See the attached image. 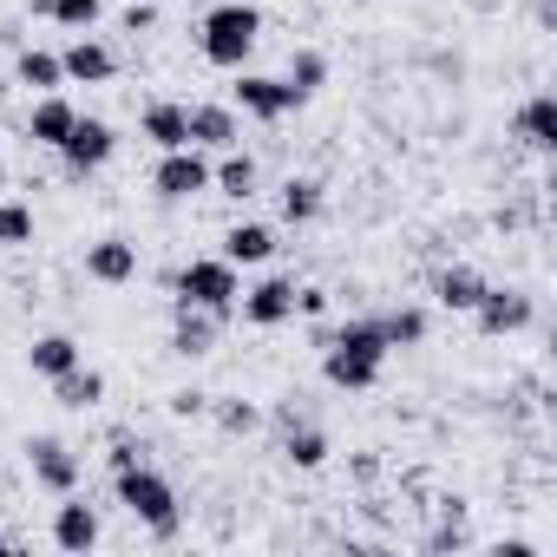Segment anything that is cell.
Returning <instances> with one entry per match:
<instances>
[{"label": "cell", "mask_w": 557, "mask_h": 557, "mask_svg": "<svg viewBox=\"0 0 557 557\" xmlns=\"http://www.w3.org/2000/svg\"><path fill=\"white\" fill-rule=\"evenodd\" d=\"M184 119H190V145H203V151H230L243 138L230 106H184Z\"/></svg>", "instance_id": "18"}, {"label": "cell", "mask_w": 557, "mask_h": 557, "mask_svg": "<svg viewBox=\"0 0 557 557\" xmlns=\"http://www.w3.org/2000/svg\"><path fill=\"white\" fill-rule=\"evenodd\" d=\"M236 302H243V322L249 329H283V322H296V283H289V275H262V283L243 289Z\"/></svg>", "instance_id": "7"}, {"label": "cell", "mask_w": 557, "mask_h": 557, "mask_svg": "<svg viewBox=\"0 0 557 557\" xmlns=\"http://www.w3.org/2000/svg\"><path fill=\"white\" fill-rule=\"evenodd\" d=\"M27 466H34V479L47 485V492H79V459H73V446L66 440H53V433H40V440H27Z\"/></svg>", "instance_id": "10"}, {"label": "cell", "mask_w": 557, "mask_h": 557, "mask_svg": "<svg viewBox=\"0 0 557 557\" xmlns=\"http://www.w3.org/2000/svg\"><path fill=\"white\" fill-rule=\"evenodd\" d=\"M275 203H283V223H315L322 216V177H289Z\"/></svg>", "instance_id": "25"}, {"label": "cell", "mask_w": 557, "mask_h": 557, "mask_svg": "<svg viewBox=\"0 0 557 557\" xmlns=\"http://www.w3.org/2000/svg\"><path fill=\"white\" fill-rule=\"evenodd\" d=\"M34 243V210L27 203H0V249H27Z\"/></svg>", "instance_id": "30"}, {"label": "cell", "mask_w": 557, "mask_h": 557, "mask_svg": "<svg viewBox=\"0 0 557 557\" xmlns=\"http://www.w3.org/2000/svg\"><path fill=\"white\" fill-rule=\"evenodd\" d=\"M329 309V289H296V315H322Z\"/></svg>", "instance_id": "34"}, {"label": "cell", "mask_w": 557, "mask_h": 557, "mask_svg": "<svg viewBox=\"0 0 557 557\" xmlns=\"http://www.w3.org/2000/svg\"><path fill=\"white\" fill-rule=\"evenodd\" d=\"M283 453H289V466H302V472H315V466L329 459V433H322V426H289V440H283Z\"/></svg>", "instance_id": "28"}, {"label": "cell", "mask_w": 557, "mask_h": 557, "mask_svg": "<svg viewBox=\"0 0 557 557\" xmlns=\"http://www.w3.org/2000/svg\"><path fill=\"white\" fill-rule=\"evenodd\" d=\"M387 335H381V322H342L335 335H322V374H329V387H348V394H361V387H374L381 381V368H387Z\"/></svg>", "instance_id": "1"}, {"label": "cell", "mask_w": 557, "mask_h": 557, "mask_svg": "<svg viewBox=\"0 0 557 557\" xmlns=\"http://www.w3.org/2000/svg\"><path fill=\"white\" fill-rule=\"evenodd\" d=\"M0 550H8V537H0Z\"/></svg>", "instance_id": "37"}, {"label": "cell", "mask_w": 557, "mask_h": 557, "mask_svg": "<svg viewBox=\"0 0 557 557\" xmlns=\"http://www.w3.org/2000/svg\"><path fill=\"white\" fill-rule=\"evenodd\" d=\"M223 256H230L236 269H256V262H269V256H275V230H269V223H230Z\"/></svg>", "instance_id": "19"}, {"label": "cell", "mask_w": 557, "mask_h": 557, "mask_svg": "<svg viewBox=\"0 0 557 557\" xmlns=\"http://www.w3.org/2000/svg\"><path fill=\"white\" fill-rule=\"evenodd\" d=\"M112 479H119V505H125L151 537H177L184 511H177V492H171L164 472H151V466L138 459V466H125V472H112Z\"/></svg>", "instance_id": "2"}, {"label": "cell", "mask_w": 557, "mask_h": 557, "mask_svg": "<svg viewBox=\"0 0 557 557\" xmlns=\"http://www.w3.org/2000/svg\"><path fill=\"white\" fill-rule=\"evenodd\" d=\"M171 289H177V302L210 309V315H230V309H236V296H243L236 262H230V256H197V262H184V269L171 275Z\"/></svg>", "instance_id": "4"}, {"label": "cell", "mask_w": 557, "mask_h": 557, "mask_svg": "<svg viewBox=\"0 0 557 557\" xmlns=\"http://www.w3.org/2000/svg\"><path fill=\"white\" fill-rule=\"evenodd\" d=\"M53 544H60V550H73V557L99 544V511H92L79 492H66V505L53 511Z\"/></svg>", "instance_id": "12"}, {"label": "cell", "mask_w": 557, "mask_h": 557, "mask_svg": "<svg viewBox=\"0 0 557 557\" xmlns=\"http://www.w3.org/2000/svg\"><path fill=\"white\" fill-rule=\"evenodd\" d=\"M256 40H262V14L249 8V0H223V8H210L203 34H197V47H203L210 66H243L256 53Z\"/></svg>", "instance_id": "3"}, {"label": "cell", "mask_w": 557, "mask_h": 557, "mask_svg": "<svg viewBox=\"0 0 557 557\" xmlns=\"http://www.w3.org/2000/svg\"><path fill=\"white\" fill-rule=\"evenodd\" d=\"M531 296L524 289H492L485 283V296L472 302V322H479V335H524L531 329Z\"/></svg>", "instance_id": "8"}, {"label": "cell", "mask_w": 557, "mask_h": 557, "mask_svg": "<svg viewBox=\"0 0 557 557\" xmlns=\"http://www.w3.org/2000/svg\"><path fill=\"white\" fill-rule=\"evenodd\" d=\"M138 138H151L158 151H177V145H190V119H184V106H177V99H158V106H145V119H138Z\"/></svg>", "instance_id": "17"}, {"label": "cell", "mask_w": 557, "mask_h": 557, "mask_svg": "<svg viewBox=\"0 0 557 557\" xmlns=\"http://www.w3.org/2000/svg\"><path fill=\"white\" fill-rule=\"evenodd\" d=\"M151 190H158L164 203H190V197H203V190H210V164H203V151H197V145L164 151L158 171H151Z\"/></svg>", "instance_id": "6"}, {"label": "cell", "mask_w": 557, "mask_h": 557, "mask_svg": "<svg viewBox=\"0 0 557 557\" xmlns=\"http://www.w3.org/2000/svg\"><path fill=\"white\" fill-rule=\"evenodd\" d=\"M230 92H236V106H243L249 119H262V125H275L283 112H296V106H302V99L289 92V79H269V73H243Z\"/></svg>", "instance_id": "9"}, {"label": "cell", "mask_w": 557, "mask_h": 557, "mask_svg": "<svg viewBox=\"0 0 557 557\" xmlns=\"http://www.w3.org/2000/svg\"><path fill=\"white\" fill-rule=\"evenodd\" d=\"M518 138H524L531 151H550V145H557V106H550V92L524 99V112H518Z\"/></svg>", "instance_id": "22"}, {"label": "cell", "mask_w": 557, "mask_h": 557, "mask_svg": "<svg viewBox=\"0 0 557 557\" xmlns=\"http://www.w3.org/2000/svg\"><path fill=\"white\" fill-rule=\"evenodd\" d=\"M53 400H60V407H73V413H92V407L106 400V374L79 361V368H66V374L53 381Z\"/></svg>", "instance_id": "20"}, {"label": "cell", "mask_w": 557, "mask_h": 557, "mask_svg": "<svg viewBox=\"0 0 557 557\" xmlns=\"http://www.w3.org/2000/svg\"><path fill=\"white\" fill-rule=\"evenodd\" d=\"M216 329H223V315H210V309H190V302H177V329H171V355H184V361H197V355H210V348H216Z\"/></svg>", "instance_id": "13"}, {"label": "cell", "mask_w": 557, "mask_h": 557, "mask_svg": "<svg viewBox=\"0 0 557 557\" xmlns=\"http://www.w3.org/2000/svg\"><path fill=\"white\" fill-rule=\"evenodd\" d=\"M485 296V275L472 269V262H453V269H440L433 275V302L440 309H453V315H472V302Z\"/></svg>", "instance_id": "14"}, {"label": "cell", "mask_w": 557, "mask_h": 557, "mask_svg": "<svg viewBox=\"0 0 557 557\" xmlns=\"http://www.w3.org/2000/svg\"><path fill=\"white\" fill-rule=\"evenodd\" d=\"M256 420H262V413H256L249 400H223V407H216V426H223V433H256Z\"/></svg>", "instance_id": "31"}, {"label": "cell", "mask_w": 557, "mask_h": 557, "mask_svg": "<svg viewBox=\"0 0 557 557\" xmlns=\"http://www.w3.org/2000/svg\"><path fill=\"white\" fill-rule=\"evenodd\" d=\"M381 335H387V348H420L426 342V315L420 309H394V315H381Z\"/></svg>", "instance_id": "29"}, {"label": "cell", "mask_w": 557, "mask_h": 557, "mask_svg": "<svg viewBox=\"0 0 557 557\" xmlns=\"http://www.w3.org/2000/svg\"><path fill=\"white\" fill-rule=\"evenodd\" d=\"M0 184H8V164H0Z\"/></svg>", "instance_id": "36"}, {"label": "cell", "mask_w": 557, "mask_h": 557, "mask_svg": "<svg viewBox=\"0 0 557 557\" xmlns=\"http://www.w3.org/2000/svg\"><path fill=\"white\" fill-rule=\"evenodd\" d=\"M86 275H92V283H106V289H125L132 275H138V243H125V236H99V243L86 249Z\"/></svg>", "instance_id": "11"}, {"label": "cell", "mask_w": 557, "mask_h": 557, "mask_svg": "<svg viewBox=\"0 0 557 557\" xmlns=\"http://www.w3.org/2000/svg\"><path fill=\"white\" fill-rule=\"evenodd\" d=\"M210 184H216V190H223L230 203H243V197H256V158L230 145V151H223V164L210 171Z\"/></svg>", "instance_id": "23"}, {"label": "cell", "mask_w": 557, "mask_h": 557, "mask_svg": "<svg viewBox=\"0 0 557 557\" xmlns=\"http://www.w3.org/2000/svg\"><path fill=\"white\" fill-rule=\"evenodd\" d=\"M60 66H66V79H73V86H106V79L119 73L112 47H99V40H86V34H79V40L60 53Z\"/></svg>", "instance_id": "15"}, {"label": "cell", "mask_w": 557, "mask_h": 557, "mask_svg": "<svg viewBox=\"0 0 557 557\" xmlns=\"http://www.w3.org/2000/svg\"><path fill=\"white\" fill-rule=\"evenodd\" d=\"M14 79H21L27 92H60V86H66V66H60V53H47V47H21Z\"/></svg>", "instance_id": "21"}, {"label": "cell", "mask_w": 557, "mask_h": 557, "mask_svg": "<svg viewBox=\"0 0 557 557\" xmlns=\"http://www.w3.org/2000/svg\"><path fill=\"white\" fill-rule=\"evenodd\" d=\"M158 27V8H138V0H132V8H125V34H151Z\"/></svg>", "instance_id": "33"}, {"label": "cell", "mask_w": 557, "mask_h": 557, "mask_svg": "<svg viewBox=\"0 0 557 557\" xmlns=\"http://www.w3.org/2000/svg\"><path fill=\"white\" fill-rule=\"evenodd\" d=\"M322 86H329V60H322L315 47L289 53V92H296V99H309V92H322Z\"/></svg>", "instance_id": "27"}, {"label": "cell", "mask_w": 557, "mask_h": 557, "mask_svg": "<svg viewBox=\"0 0 557 557\" xmlns=\"http://www.w3.org/2000/svg\"><path fill=\"white\" fill-rule=\"evenodd\" d=\"M203 407H210V400H203V394H190V387H184V394H171V413H184V420H190V413H203Z\"/></svg>", "instance_id": "35"}, {"label": "cell", "mask_w": 557, "mask_h": 557, "mask_svg": "<svg viewBox=\"0 0 557 557\" xmlns=\"http://www.w3.org/2000/svg\"><path fill=\"white\" fill-rule=\"evenodd\" d=\"M73 119H79V112H73L60 92H40V99H34V112H27V138H34V145H47V151H60V138L73 132Z\"/></svg>", "instance_id": "16"}, {"label": "cell", "mask_w": 557, "mask_h": 557, "mask_svg": "<svg viewBox=\"0 0 557 557\" xmlns=\"http://www.w3.org/2000/svg\"><path fill=\"white\" fill-rule=\"evenodd\" d=\"M112 151H119V132H112L106 119H73V132L60 138V164H66V177H92V171H106Z\"/></svg>", "instance_id": "5"}, {"label": "cell", "mask_w": 557, "mask_h": 557, "mask_svg": "<svg viewBox=\"0 0 557 557\" xmlns=\"http://www.w3.org/2000/svg\"><path fill=\"white\" fill-rule=\"evenodd\" d=\"M27 368L47 374V381H60L66 368H79V342H73V335H40V342L27 348Z\"/></svg>", "instance_id": "24"}, {"label": "cell", "mask_w": 557, "mask_h": 557, "mask_svg": "<svg viewBox=\"0 0 557 557\" xmlns=\"http://www.w3.org/2000/svg\"><path fill=\"white\" fill-rule=\"evenodd\" d=\"M34 14H40V21H53V27H73V34H86V27L106 14V0H34Z\"/></svg>", "instance_id": "26"}, {"label": "cell", "mask_w": 557, "mask_h": 557, "mask_svg": "<svg viewBox=\"0 0 557 557\" xmlns=\"http://www.w3.org/2000/svg\"><path fill=\"white\" fill-rule=\"evenodd\" d=\"M145 459V446L132 440V433H112V472H125V466H138Z\"/></svg>", "instance_id": "32"}]
</instances>
